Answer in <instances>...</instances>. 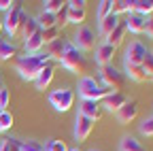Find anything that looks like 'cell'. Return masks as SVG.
<instances>
[{"instance_id": "obj_1", "label": "cell", "mask_w": 153, "mask_h": 151, "mask_svg": "<svg viewBox=\"0 0 153 151\" xmlns=\"http://www.w3.org/2000/svg\"><path fill=\"white\" fill-rule=\"evenodd\" d=\"M47 64H49L47 53H28V55L17 58L15 70L19 72V77H22L24 81H34Z\"/></svg>"}, {"instance_id": "obj_2", "label": "cell", "mask_w": 153, "mask_h": 151, "mask_svg": "<svg viewBox=\"0 0 153 151\" xmlns=\"http://www.w3.org/2000/svg\"><path fill=\"white\" fill-rule=\"evenodd\" d=\"M76 89H79L81 100H96V102L104 100L108 94H113V89L100 85L94 77H81V79H79V85H76Z\"/></svg>"}, {"instance_id": "obj_3", "label": "cell", "mask_w": 153, "mask_h": 151, "mask_svg": "<svg viewBox=\"0 0 153 151\" xmlns=\"http://www.w3.org/2000/svg\"><path fill=\"white\" fill-rule=\"evenodd\" d=\"M60 64L66 68V70H70V72H76V74H83L85 70H87V62H85V55L76 49L72 43H68L66 45V51H64V55L60 58Z\"/></svg>"}, {"instance_id": "obj_4", "label": "cell", "mask_w": 153, "mask_h": 151, "mask_svg": "<svg viewBox=\"0 0 153 151\" xmlns=\"http://www.w3.org/2000/svg\"><path fill=\"white\" fill-rule=\"evenodd\" d=\"M49 104L55 109V111H60V113H66L72 109L74 104V91L70 87H60V89H53L49 94Z\"/></svg>"}, {"instance_id": "obj_5", "label": "cell", "mask_w": 153, "mask_h": 151, "mask_svg": "<svg viewBox=\"0 0 153 151\" xmlns=\"http://www.w3.org/2000/svg\"><path fill=\"white\" fill-rule=\"evenodd\" d=\"M100 79H102L104 87H108L113 91H119L126 83V74L119 68H115L113 64H106V66H100Z\"/></svg>"}, {"instance_id": "obj_6", "label": "cell", "mask_w": 153, "mask_h": 151, "mask_svg": "<svg viewBox=\"0 0 153 151\" xmlns=\"http://www.w3.org/2000/svg\"><path fill=\"white\" fill-rule=\"evenodd\" d=\"M24 17H26V13L22 11V7H19L17 2L11 7V11H7V17L2 19V26H4V30H7V34L11 36V39L19 34V30H22V22H24Z\"/></svg>"}, {"instance_id": "obj_7", "label": "cell", "mask_w": 153, "mask_h": 151, "mask_svg": "<svg viewBox=\"0 0 153 151\" xmlns=\"http://www.w3.org/2000/svg\"><path fill=\"white\" fill-rule=\"evenodd\" d=\"M72 45L79 49L81 53L83 51H94L96 49V32L91 28H87V26H79V30H76V34H74Z\"/></svg>"}, {"instance_id": "obj_8", "label": "cell", "mask_w": 153, "mask_h": 151, "mask_svg": "<svg viewBox=\"0 0 153 151\" xmlns=\"http://www.w3.org/2000/svg\"><path fill=\"white\" fill-rule=\"evenodd\" d=\"M147 51H149V49H147L140 41L130 43V47H128V51H126V64H130V66H140L143 60L147 58Z\"/></svg>"}, {"instance_id": "obj_9", "label": "cell", "mask_w": 153, "mask_h": 151, "mask_svg": "<svg viewBox=\"0 0 153 151\" xmlns=\"http://www.w3.org/2000/svg\"><path fill=\"white\" fill-rule=\"evenodd\" d=\"M94 123L96 121H91V119H87L83 115H76V121H74V138L79 141V143L87 141L89 134H91V130H94Z\"/></svg>"}, {"instance_id": "obj_10", "label": "cell", "mask_w": 153, "mask_h": 151, "mask_svg": "<svg viewBox=\"0 0 153 151\" xmlns=\"http://www.w3.org/2000/svg\"><path fill=\"white\" fill-rule=\"evenodd\" d=\"M115 115H117V121H119V123H130V121H134V119H136V115H138V102H136V100H128L117 113H115Z\"/></svg>"}, {"instance_id": "obj_11", "label": "cell", "mask_w": 153, "mask_h": 151, "mask_svg": "<svg viewBox=\"0 0 153 151\" xmlns=\"http://www.w3.org/2000/svg\"><path fill=\"white\" fill-rule=\"evenodd\" d=\"M147 22H149V17L145 15H138V13H128V19L123 22L126 30L134 32V34H143L145 28H147Z\"/></svg>"}, {"instance_id": "obj_12", "label": "cell", "mask_w": 153, "mask_h": 151, "mask_svg": "<svg viewBox=\"0 0 153 151\" xmlns=\"http://www.w3.org/2000/svg\"><path fill=\"white\" fill-rule=\"evenodd\" d=\"M79 115L96 121V119H100V115H102V106H100V102H96V100H81Z\"/></svg>"}, {"instance_id": "obj_13", "label": "cell", "mask_w": 153, "mask_h": 151, "mask_svg": "<svg viewBox=\"0 0 153 151\" xmlns=\"http://www.w3.org/2000/svg\"><path fill=\"white\" fill-rule=\"evenodd\" d=\"M115 47H111L108 43H102L96 47V64L98 66H106V64H113V58H115Z\"/></svg>"}, {"instance_id": "obj_14", "label": "cell", "mask_w": 153, "mask_h": 151, "mask_svg": "<svg viewBox=\"0 0 153 151\" xmlns=\"http://www.w3.org/2000/svg\"><path fill=\"white\" fill-rule=\"evenodd\" d=\"M126 102H128V98L123 96L121 91H113V94H108V96L102 100V106H104L106 111H111V113H117Z\"/></svg>"}, {"instance_id": "obj_15", "label": "cell", "mask_w": 153, "mask_h": 151, "mask_svg": "<svg viewBox=\"0 0 153 151\" xmlns=\"http://www.w3.org/2000/svg\"><path fill=\"white\" fill-rule=\"evenodd\" d=\"M53 74H55V68L51 66V64H47L43 70H41V74L34 79V85H36V89L38 91H45L49 85H51V81H53Z\"/></svg>"}, {"instance_id": "obj_16", "label": "cell", "mask_w": 153, "mask_h": 151, "mask_svg": "<svg viewBox=\"0 0 153 151\" xmlns=\"http://www.w3.org/2000/svg\"><path fill=\"white\" fill-rule=\"evenodd\" d=\"M66 41L64 39H57V41H53V43H49V45H45V53H47V58L49 60H57L60 62V58L64 55V51H66Z\"/></svg>"}, {"instance_id": "obj_17", "label": "cell", "mask_w": 153, "mask_h": 151, "mask_svg": "<svg viewBox=\"0 0 153 151\" xmlns=\"http://www.w3.org/2000/svg\"><path fill=\"white\" fill-rule=\"evenodd\" d=\"M130 13H138L151 17L153 13V0H130Z\"/></svg>"}, {"instance_id": "obj_18", "label": "cell", "mask_w": 153, "mask_h": 151, "mask_svg": "<svg viewBox=\"0 0 153 151\" xmlns=\"http://www.w3.org/2000/svg\"><path fill=\"white\" fill-rule=\"evenodd\" d=\"M119 24H121V19H119L117 15H113V13H111V15H106V17H104V19H100L98 32H100V34L104 36V39H106V36H108V34H111V32H113L115 28H117Z\"/></svg>"}, {"instance_id": "obj_19", "label": "cell", "mask_w": 153, "mask_h": 151, "mask_svg": "<svg viewBox=\"0 0 153 151\" xmlns=\"http://www.w3.org/2000/svg\"><path fill=\"white\" fill-rule=\"evenodd\" d=\"M66 7H68V4H66ZM85 17H87L85 7H68V11H66V22H68V24L81 26V24L85 22Z\"/></svg>"}, {"instance_id": "obj_20", "label": "cell", "mask_w": 153, "mask_h": 151, "mask_svg": "<svg viewBox=\"0 0 153 151\" xmlns=\"http://www.w3.org/2000/svg\"><path fill=\"white\" fill-rule=\"evenodd\" d=\"M126 32H128V30H126V26H123V22H121V24H119L117 28H115V30L106 36V39H104V43H108L111 47L117 49V47L123 43V39H126Z\"/></svg>"}, {"instance_id": "obj_21", "label": "cell", "mask_w": 153, "mask_h": 151, "mask_svg": "<svg viewBox=\"0 0 153 151\" xmlns=\"http://www.w3.org/2000/svg\"><path fill=\"white\" fill-rule=\"evenodd\" d=\"M43 47H45V43H43V30L34 32L30 39L26 41V51H28V53H41Z\"/></svg>"}, {"instance_id": "obj_22", "label": "cell", "mask_w": 153, "mask_h": 151, "mask_svg": "<svg viewBox=\"0 0 153 151\" xmlns=\"http://www.w3.org/2000/svg\"><path fill=\"white\" fill-rule=\"evenodd\" d=\"M38 30H41V28H38V24H36V17H28V15H26L24 22H22V30H19V34L28 41L30 36H32L34 32H38Z\"/></svg>"}, {"instance_id": "obj_23", "label": "cell", "mask_w": 153, "mask_h": 151, "mask_svg": "<svg viewBox=\"0 0 153 151\" xmlns=\"http://www.w3.org/2000/svg\"><path fill=\"white\" fill-rule=\"evenodd\" d=\"M123 74H128V77L132 81H136V83H143V81L149 79L145 74V70H143V66H130V64H126V72Z\"/></svg>"}, {"instance_id": "obj_24", "label": "cell", "mask_w": 153, "mask_h": 151, "mask_svg": "<svg viewBox=\"0 0 153 151\" xmlns=\"http://www.w3.org/2000/svg\"><path fill=\"white\" fill-rule=\"evenodd\" d=\"M36 24H38V28H41V30H47V28H55V26H57L55 15H53V13H47V11H43L41 15L36 17Z\"/></svg>"}, {"instance_id": "obj_25", "label": "cell", "mask_w": 153, "mask_h": 151, "mask_svg": "<svg viewBox=\"0 0 153 151\" xmlns=\"http://www.w3.org/2000/svg\"><path fill=\"white\" fill-rule=\"evenodd\" d=\"M17 55V47L13 43H7V41H0V62H7L11 58Z\"/></svg>"}, {"instance_id": "obj_26", "label": "cell", "mask_w": 153, "mask_h": 151, "mask_svg": "<svg viewBox=\"0 0 153 151\" xmlns=\"http://www.w3.org/2000/svg\"><path fill=\"white\" fill-rule=\"evenodd\" d=\"M0 151H22V141L7 136V138L0 141Z\"/></svg>"}, {"instance_id": "obj_27", "label": "cell", "mask_w": 153, "mask_h": 151, "mask_svg": "<svg viewBox=\"0 0 153 151\" xmlns=\"http://www.w3.org/2000/svg\"><path fill=\"white\" fill-rule=\"evenodd\" d=\"M111 13L113 15H123V13H130V0H113L111 2Z\"/></svg>"}, {"instance_id": "obj_28", "label": "cell", "mask_w": 153, "mask_h": 151, "mask_svg": "<svg viewBox=\"0 0 153 151\" xmlns=\"http://www.w3.org/2000/svg\"><path fill=\"white\" fill-rule=\"evenodd\" d=\"M121 151H145V147L140 145V141H136L134 136H126L121 141Z\"/></svg>"}, {"instance_id": "obj_29", "label": "cell", "mask_w": 153, "mask_h": 151, "mask_svg": "<svg viewBox=\"0 0 153 151\" xmlns=\"http://www.w3.org/2000/svg\"><path fill=\"white\" fill-rule=\"evenodd\" d=\"M60 39V28H47V30H43V43L45 45H49V43H53V41H57Z\"/></svg>"}, {"instance_id": "obj_30", "label": "cell", "mask_w": 153, "mask_h": 151, "mask_svg": "<svg viewBox=\"0 0 153 151\" xmlns=\"http://www.w3.org/2000/svg\"><path fill=\"white\" fill-rule=\"evenodd\" d=\"M62 7H64V2H62V0H47V2H45V9H43V11L57 15V13L62 11Z\"/></svg>"}, {"instance_id": "obj_31", "label": "cell", "mask_w": 153, "mask_h": 151, "mask_svg": "<svg viewBox=\"0 0 153 151\" xmlns=\"http://www.w3.org/2000/svg\"><path fill=\"white\" fill-rule=\"evenodd\" d=\"M143 70H145V74H147V77L149 79H153V53L151 51H147V58L143 60Z\"/></svg>"}, {"instance_id": "obj_32", "label": "cell", "mask_w": 153, "mask_h": 151, "mask_svg": "<svg viewBox=\"0 0 153 151\" xmlns=\"http://www.w3.org/2000/svg\"><path fill=\"white\" fill-rule=\"evenodd\" d=\"M13 126V115L9 111H0V130H11Z\"/></svg>"}, {"instance_id": "obj_33", "label": "cell", "mask_w": 153, "mask_h": 151, "mask_svg": "<svg viewBox=\"0 0 153 151\" xmlns=\"http://www.w3.org/2000/svg\"><path fill=\"white\" fill-rule=\"evenodd\" d=\"M22 151H45L38 141H22Z\"/></svg>"}, {"instance_id": "obj_34", "label": "cell", "mask_w": 153, "mask_h": 151, "mask_svg": "<svg viewBox=\"0 0 153 151\" xmlns=\"http://www.w3.org/2000/svg\"><path fill=\"white\" fill-rule=\"evenodd\" d=\"M106 15H111V0L98 2V19H104Z\"/></svg>"}, {"instance_id": "obj_35", "label": "cell", "mask_w": 153, "mask_h": 151, "mask_svg": "<svg viewBox=\"0 0 153 151\" xmlns=\"http://www.w3.org/2000/svg\"><path fill=\"white\" fill-rule=\"evenodd\" d=\"M45 151H68V147H66L64 141H49Z\"/></svg>"}, {"instance_id": "obj_36", "label": "cell", "mask_w": 153, "mask_h": 151, "mask_svg": "<svg viewBox=\"0 0 153 151\" xmlns=\"http://www.w3.org/2000/svg\"><path fill=\"white\" fill-rule=\"evenodd\" d=\"M140 134L153 136V117H149V119H145V121L140 123Z\"/></svg>"}, {"instance_id": "obj_37", "label": "cell", "mask_w": 153, "mask_h": 151, "mask_svg": "<svg viewBox=\"0 0 153 151\" xmlns=\"http://www.w3.org/2000/svg\"><path fill=\"white\" fill-rule=\"evenodd\" d=\"M9 102H11V96H9V89H7V87H2V89H0V111H7Z\"/></svg>"}, {"instance_id": "obj_38", "label": "cell", "mask_w": 153, "mask_h": 151, "mask_svg": "<svg viewBox=\"0 0 153 151\" xmlns=\"http://www.w3.org/2000/svg\"><path fill=\"white\" fill-rule=\"evenodd\" d=\"M66 11H68V7H66V2H64V7H62V11L55 15V22H57V28L60 26H66L68 22H66Z\"/></svg>"}, {"instance_id": "obj_39", "label": "cell", "mask_w": 153, "mask_h": 151, "mask_svg": "<svg viewBox=\"0 0 153 151\" xmlns=\"http://www.w3.org/2000/svg\"><path fill=\"white\" fill-rule=\"evenodd\" d=\"M145 32H147V36H149V39H153V17H149V22H147V28H145Z\"/></svg>"}, {"instance_id": "obj_40", "label": "cell", "mask_w": 153, "mask_h": 151, "mask_svg": "<svg viewBox=\"0 0 153 151\" xmlns=\"http://www.w3.org/2000/svg\"><path fill=\"white\" fill-rule=\"evenodd\" d=\"M15 2H11V0H0V11H11Z\"/></svg>"}, {"instance_id": "obj_41", "label": "cell", "mask_w": 153, "mask_h": 151, "mask_svg": "<svg viewBox=\"0 0 153 151\" xmlns=\"http://www.w3.org/2000/svg\"><path fill=\"white\" fill-rule=\"evenodd\" d=\"M68 7H85L87 2H85V0H70V2H66Z\"/></svg>"}, {"instance_id": "obj_42", "label": "cell", "mask_w": 153, "mask_h": 151, "mask_svg": "<svg viewBox=\"0 0 153 151\" xmlns=\"http://www.w3.org/2000/svg\"><path fill=\"white\" fill-rule=\"evenodd\" d=\"M4 87V83H2V74H0V89H2Z\"/></svg>"}, {"instance_id": "obj_43", "label": "cell", "mask_w": 153, "mask_h": 151, "mask_svg": "<svg viewBox=\"0 0 153 151\" xmlns=\"http://www.w3.org/2000/svg\"><path fill=\"white\" fill-rule=\"evenodd\" d=\"M4 30V26H2V19H0V32H2Z\"/></svg>"}, {"instance_id": "obj_44", "label": "cell", "mask_w": 153, "mask_h": 151, "mask_svg": "<svg viewBox=\"0 0 153 151\" xmlns=\"http://www.w3.org/2000/svg\"><path fill=\"white\" fill-rule=\"evenodd\" d=\"M68 151H81V149H79V147H74V149H68Z\"/></svg>"}, {"instance_id": "obj_45", "label": "cell", "mask_w": 153, "mask_h": 151, "mask_svg": "<svg viewBox=\"0 0 153 151\" xmlns=\"http://www.w3.org/2000/svg\"><path fill=\"white\" fill-rule=\"evenodd\" d=\"M89 151H100V149H89Z\"/></svg>"}]
</instances>
